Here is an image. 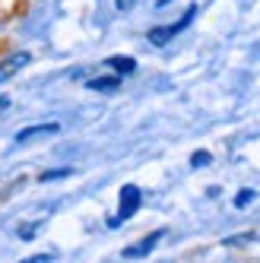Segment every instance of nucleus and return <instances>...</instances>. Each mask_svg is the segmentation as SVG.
<instances>
[{"label": "nucleus", "instance_id": "1", "mask_svg": "<svg viewBox=\"0 0 260 263\" xmlns=\"http://www.w3.org/2000/svg\"><path fill=\"white\" fill-rule=\"evenodd\" d=\"M140 203H143V194H140V187H134V184L121 187V206H118V213L108 219V225H111V229H118L121 222H127L130 216H134V213L140 210Z\"/></svg>", "mask_w": 260, "mask_h": 263}, {"label": "nucleus", "instance_id": "2", "mask_svg": "<svg viewBox=\"0 0 260 263\" xmlns=\"http://www.w3.org/2000/svg\"><path fill=\"white\" fill-rule=\"evenodd\" d=\"M194 13H197V7H191V10L184 13L181 20L175 23V26H162V29H153V32H150V42H153V45H165V42H169V39H175L178 32H184V29L191 26V20H194Z\"/></svg>", "mask_w": 260, "mask_h": 263}, {"label": "nucleus", "instance_id": "3", "mask_svg": "<svg viewBox=\"0 0 260 263\" xmlns=\"http://www.w3.org/2000/svg\"><path fill=\"white\" fill-rule=\"evenodd\" d=\"M162 238H165V232H162V229H159V232H153V235H146V238L137 244V248H127V251H124V257H127V260H134V257H146V254H150Z\"/></svg>", "mask_w": 260, "mask_h": 263}, {"label": "nucleus", "instance_id": "4", "mask_svg": "<svg viewBox=\"0 0 260 263\" xmlns=\"http://www.w3.org/2000/svg\"><path fill=\"white\" fill-rule=\"evenodd\" d=\"M58 130H61V124H35V127L20 130V134H16V143H29L35 137H51V134H58Z\"/></svg>", "mask_w": 260, "mask_h": 263}, {"label": "nucleus", "instance_id": "5", "mask_svg": "<svg viewBox=\"0 0 260 263\" xmlns=\"http://www.w3.org/2000/svg\"><path fill=\"white\" fill-rule=\"evenodd\" d=\"M29 61H32V58H29L26 51H20V54H13V58H7L4 64H0V83H4V80H10L13 73H20V70H23Z\"/></svg>", "mask_w": 260, "mask_h": 263}, {"label": "nucleus", "instance_id": "6", "mask_svg": "<svg viewBox=\"0 0 260 263\" xmlns=\"http://www.w3.org/2000/svg\"><path fill=\"white\" fill-rule=\"evenodd\" d=\"M105 67H111L118 77H130V73L137 70V61H134V58H108Z\"/></svg>", "mask_w": 260, "mask_h": 263}, {"label": "nucleus", "instance_id": "7", "mask_svg": "<svg viewBox=\"0 0 260 263\" xmlns=\"http://www.w3.org/2000/svg\"><path fill=\"white\" fill-rule=\"evenodd\" d=\"M121 86V77L115 73V77H99V80H89V89L92 92H115Z\"/></svg>", "mask_w": 260, "mask_h": 263}, {"label": "nucleus", "instance_id": "8", "mask_svg": "<svg viewBox=\"0 0 260 263\" xmlns=\"http://www.w3.org/2000/svg\"><path fill=\"white\" fill-rule=\"evenodd\" d=\"M70 175H73V168H54V172L39 175V181H58V178H70Z\"/></svg>", "mask_w": 260, "mask_h": 263}, {"label": "nucleus", "instance_id": "9", "mask_svg": "<svg viewBox=\"0 0 260 263\" xmlns=\"http://www.w3.org/2000/svg\"><path fill=\"white\" fill-rule=\"evenodd\" d=\"M254 197H257V194H254V191H248V187H245V191H238V197H235V206H238V210H245V206H248V203H251Z\"/></svg>", "mask_w": 260, "mask_h": 263}, {"label": "nucleus", "instance_id": "10", "mask_svg": "<svg viewBox=\"0 0 260 263\" xmlns=\"http://www.w3.org/2000/svg\"><path fill=\"white\" fill-rule=\"evenodd\" d=\"M210 162H213V156H210V153H194V156H191V165H194V168L210 165Z\"/></svg>", "mask_w": 260, "mask_h": 263}, {"label": "nucleus", "instance_id": "11", "mask_svg": "<svg viewBox=\"0 0 260 263\" xmlns=\"http://www.w3.org/2000/svg\"><path fill=\"white\" fill-rule=\"evenodd\" d=\"M20 263H51V254H35V257H26Z\"/></svg>", "mask_w": 260, "mask_h": 263}, {"label": "nucleus", "instance_id": "12", "mask_svg": "<svg viewBox=\"0 0 260 263\" xmlns=\"http://www.w3.org/2000/svg\"><path fill=\"white\" fill-rule=\"evenodd\" d=\"M134 4H137V0H115V7H118V10H130Z\"/></svg>", "mask_w": 260, "mask_h": 263}, {"label": "nucleus", "instance_id": "13", "mask_svg": "<svg viewBox=\"0 0 260 263\" xmlns=\"http://www.w3.org/2000/svg\"><path fill=\"white\" fill-rule=\"evenodd\" d=\"M7 108H10V99H7V96H0V115H4Z\"/></svg>", "mask_w": 260, "mask_h": 263}]
</instances>
